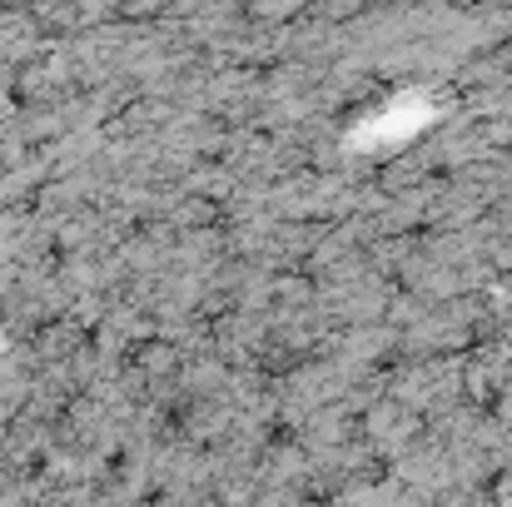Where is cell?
Returning <instances> with one entry per match:
<instances>
[{
	"label": "cell",
	"instance_id": "6da1fadb",
	"mask_svg": "<svg viewBox=\"0 0 512 507\" xmlns=\"http://www.w3.org/2000/svg\"><path fill=\"white\" fill-rule=\"evenodd\" d=\"M443 5H463V0H443Z\"/></svg>",
	"mask_w": 512,
	"mask_h": 507
}]
</instances>
